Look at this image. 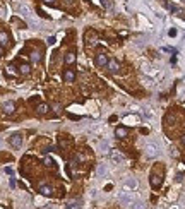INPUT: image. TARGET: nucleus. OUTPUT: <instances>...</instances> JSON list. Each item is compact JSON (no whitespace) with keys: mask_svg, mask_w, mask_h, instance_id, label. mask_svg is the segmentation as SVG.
Returning a JSON list of instances; mask_svg holds the SVG:
<instances>
[{"mask_svg":"<svg viewBox=\"0 0 185 209\" xmlns=\"http://www.w3.org/2000/svg\"><path fill=\"white\" fill-rule=\"evenodd\" d=\"M118 201L122 202L123 206H132L134 204V195L130 194V192H122V194L118 195Z\"/></svg>","mask_w":185,"mask_h":209,"instance_id":"nucleus-1","label":"nucleus"},{"mask_svg":"<svg viewBox=\"0 0 185 209\" xmlns=\"http://www.w3.org/2000/svg\"><path fill=\"white\" fill-rule=\"evenodd\" d=\"M106 69H108L110 74H118L120 72V63H118V60H115V58H111V60H108V63H106Z\"/></svg>","mask_w":185,"mask_h":209,"instance_id":"nucleus-2","label":"nucleus"},{"mask_svg":"<svg viewBox=\"0 0 185 209\" xmlns=\"http://www.w3.org/2000/svg\"><path fill=\"white\" fill-rule=\"evenodd\" d=\"M108 55L105 53V52H100L98 55H96V58H94V62H96V65L98 67H106V63H108Z\"/></svg>","mask_w":185,"mask_h":209,"instance_id":"nucleus-3","label":"nucleus"},{"mask_svg":"<svg viewBox=\"0 0 185 209\" xmlns=\"http://www.w3.org/2000/svg\"><path fill=\"white\" fill-rule=\"evenodd\" d=\"M151 187L153 188H159L161 187V183H163V177L158 173H151Z\"/></svg>","mask_w":185,"mask_h":209,"instance_id":"nucleus-4","label":"nucleus"},{"mask_svg":"<svg viewBox=\"0 0 185 209\" xmlns=\"http://www.w3.org/2000/svg\"><path fill=\"white\" fill-rule=\"evenodd\" d=\"M9 142H10L12 147H21L22 146V135H21V134H12V135L9 137Z\"/></svg>","mask_w":185,"mask_h":209,"instance_id":"nucleus-5","label":"nucleus"},{"mask_svg":"<svg viewBox=\"0 0 185 209\" xmlns=\"http://www.w3.org/2000/svg\"><path fill=\"white\" fill-rule=\"evenodd\" d=\"M110 160L113 161V163H116V165H120L125 158H123V154L120 153V151H116V149H113V151H110Z\"/></svg>","mask_w":185,"mask_h":209,"instance_id":"nucleus-6","label":"nucleus"},{"mask_svg":"<svg viewBox=\"0 0 185 209\" xmlns=\"http://www.w3.org/2000/svg\"><path fill=\"white\" fill-rule=\"evenodd\" d=\"M75 70L74 69H65V72H63V81L65 82H74L75 81Z\"/></svg>","mask_w":185,"mask_h":209,"instance_id":"nucleus-7","label":"nucleus"},{"mask_svg":"<svg viewBox=\"0 0 185 209\" xmlns=\"http://www.w3.org/2000/svg\"><path fill=\"white\" fill-rule=\"evenodd\" d=\"M2 110H4L5 115H12V113L15 112V104H14L12 101H5V103L2 104Z\"/></svg>","mask_w":185,"mask_h":209,"instance_id":"nucleus-8","label":"nucleus"},{"mask_svg":"<svg viewBox=\"0 0 185 209\" xmlns=\"http://www.w3.org/2000/svg\"><path fill=\"white\" fill-rule=\"evenodd\" d=\"M115 135L118 137V139H125V137L129 135V129H127V127H116Z\"/></svg>","mask_w":185,"mask_h":209,"instance_id":"nucleus-9","label":"nucleus"},{"mask_svg":"<svg viewBox=\"0 0 185 209\" xmlns=\"http://www.w3.org/2000/svg\"><path fill=\"white\" fill-rule=\"evenodd\" d=\"M10 43V36L7 31H0V46H7Z\"/></svg>","mask_w":185,"mask_h":209,"instance_id":"nucleus-10","label":"nucleus"},{"mask_svg":"<svg viewBox=\"0 0 185 209\" xmlns=\"http://www.w3.org/2000/svg\"><path fill=\"white\" fill-rule=\"evenodd\" d=\"M74 62H75V53L74 52L65 53V57H63V63H65V65H72Z\"/></svg>","mask_w":185,"mask_h":209,"instance_id":"nucleus-11","label":"nucleus"},{"mask_svg":"<svg viewBox=\"0 0 185 209\" xmlns=\"http://www.w3.org/2000/svg\"><path fill=\"white\" fill-rule=\"evenodd\" d=\"M146 154H147L149 158H154L158 154V147L154 146V144H147V146H146Z\"/></svg>","mask_w":185,"mask_h":209,"instance_id":"nucleus-12","label":"nucleus"},{"mask_svg":"<svg viewBox=\"0 0 185 209\" xmlns=\"http://www.w3.org/2000/svg\"><path fill=\"white\" fill-rule=\"evenodd\" d=\"M48 110H50V106H48L46 103H40L36 106V113H38V115H46Z\"/></svg>","mask_w":185,"mask_h":209,"instance_id":"nucleus-13","label":"nucleus"},{"mask_svg":"<svg viewBox=\"0 0 185 209\" xmlns=\"http://www.w3.org/2000/svg\"><path fill=\"white\" fill-rule=\"evenodd\" d=\"M19 74H22V76H29V74H31V65H29V63H21L19 65Z\"/></svg>","mask_w":185,"mask_h":209,"instance_id":"nucleus-14","label":"nucleus"},{"mask_svg":"<svg viewBox=\"0 0 185 209\" xmlns=\"http://www.w3.org/2000/svg\"><path fill=\"white\" fill-rule=\"evenodd\" d=\"M31 62L33 63H40L41 62V52L40 50H34V52H31Z\"/></svg>","mask_w":185,"mask_h":209,"instance_id":"nucleus-15","label":"nucleus"},{"mask_svg":"<svg viewBox=\"0 0 185 209\" xmlns=\"http://www.w3.org/2000/svg\"><path fill=\"white\" fill-rule=\"evenodd\" d=\"M40 192L43 195H52V192H53V190H52V187H50V185H45V183H43V185H40Z\"/></svg>","mask_w":185,"mask_h":209,"instance_id":"nucleus-16","label":"nucleus"},{"mask_svg":"<svg viewBox=\"0 0 185 209\" xmlns=\"http://www.w3.org/2000/svg\"><path fill=\"white\" fill-rule=\"evenodd\" d=\"M125 188H130V190L137 188V180L136 178H129V180L125 182Z\"/></svg>","mask_w":185,"mask_h":209,"instance_id":"nucleus-17","label":"nucleus"},{"mask_svg":"<svg viewBox=\"0 0 185 209\" xmlns=\"http://www.w3.org/2000/svg\"><path fill=\"white\" fill-rule=\"evenodd\" d=\"M65 209H81V206H79V201H69L67 204H65Z\"/></svg>","mask_w":185,"mask_h":209,"instance_id":"nucleus-18","label":"nucleus"},{"mask_svg":"<svg viewBox=\"0 0 185 209\" xmlns=\"http://www.w3.org/2000/svg\"><path fill=\"white\" fill-rule=\"evenodd\" d=\"M86 38H88V43H93L94 45L96 40H98V36H96V33H93V31H88V35H86Z\"/></svg>","mask_w":185,"mask_h":209,"instance_id":"nucleus-19","label":"nucleus"},{"mask_svg":"<svg viewBox=\"0 0 185 209\" xmlns=\"http://www.w3.org/2000/svg\"><path fill=\"white\" fill-rule=\"evenodd\" d=\"M7 74H9V76H12V77H15L17 74H19V70H15V67L10 63V65H7Z\"/></svg>","mask_w":185,"mask_h":209,"instance_id":"nucleus-20","label":"nucleus"},{"mask_svg":"<svg viewBox=\"0 0 185 209\" xmlns=\"http://www.w3.org/2000/svg\"><path fill=\"white\" fill-rule=\"evenodd\" d=\"M105 173H106V165H100V166H98V171H96V175H98V177H103Z\"/></svg>","mask_w":185,"mask_h":209,"instance_id":"nucleus-21","label":"nucleus"},{"mask_svg":"<svg viewBox=\"0 0 185 209\" xmlns=\"http://www.w3.org/2000/svg\"><path fill=\"white\" fill-rule=\"evenodd\" d=\"M43 163H45V166H46V168H53L55 166L53 158H45V161H43Z\"/></svg>","mask_w":185,"mask_h":209,"instance_id":"nucleus-22","label":"nucleus"},{"mask_svg":"<svg viewBox=\"0 0 185 209\" xmlns=\"http://www.w3.org/2000/svg\"><path fill=\"white\" fill-rule=\"evenodd\" d=\"M53 112L57 113V115H60V113H62V104L55 103V104H53Z\"/></svg>","mask_w":185,"mask_h":209,"instance_id":"nucleus-23","label":"nucleus"},{"mask_svg":"<svg viewBox=\"0 0 185 209\" xmlns=\"http://www.w3.org/2000/svg\"><path fill=\"white\" fill-rule=\"evenodd\" d=\"M132 209H144V204L142 202H134L132 204Z\"/></svg>","mask_w":185,"mask_h":209,"instance_id":"nucleus-24","label":"nucleus"},{"mask_svg":"<svg viewBox=\"0 0 185 209\" xmlns=\"http://www.w3.org/2000/svg\"><path fill=\"white\" fill-rule=\"evenodd\" d=\"M101 4H103V7L110 9V2H108V0H101Z\"/></svg>","mask_w":185,"mask_h":209,"instance_id":"nucleus-25","label":"nucleus"},{"mask_svg":"<svg viewBox=\"0 0 185 209\" xmlns=\"http://www.w3.org/2000/svg\"><path fill=\"white\" fill-rule=\"evenodd\" d=\"M46 43H48V45H53V43H55V38H53V36H50V38L46 40Z\"/></svg>","mask_w":185,"mask_h":209,"instance_id":"nucleus-26","label":"nucleus"},{"mask_svg":"<svg viewBox=\"0 0 185 209\" xmlns=\"http://www.w3.org/2000/svg\"><path fill=\"white\" fill-rule=\"evenodd\" d=\"M9 183H10V187H12V188H15V178H10Z\"/></svg>","mask_w":185,"mask_h":209,"instance_id":"nucleus-27","label":"nucleus"},{"mask_svg":"<svg viewBox=\"0 0 185 209\" xmlns=\"http://www.w3.org/2000/svg\"><path fill=\"white\" fill-rule=\"evenodd\" d=\"M164 52H170V53H177V52H175V50H173V48H168V46H164Z\"/></svg>","mask_w":185,"mask_h":209,"instance_id":"nucleus-28","label":"nucleus"},{"mask_svg":"<svg viewBox=\"0 0 185 209\" xmlns=\"http://www.w3.org/2000/svg\"><path fill=\"white\" fill-rule=\"evenodd\" d=\"M5 173H7V175H12V173H14V171H12V168H9V166H7V168H5Z\"/></svg>","mask_w":185,"mask_h":209,"instance_id":"nucleus-29","label":"nucleus"},{"mask_svg":"<svg viewBox=\"0 0 185 209\" xmlns=\"http://www.w3.org/2000/svg\"><path fill=\"white\" fill-rule=\"evenodd\" d=\"M43 2H45V4H52V5L55 4V0H43Z\"/></svg>","mask_w":185,"mask_h":209,"instance_id":"nucleus-30","label":"nucleus"},{"mask_svg":"<svg viewBox=\"0 0 185 209\" xmlns=\"http://www.w3.org/2000/svg\"><path fill=\"white\" fill-rule=\"evenodd\" d=\"M4 55V46H0V57Z\"/></svg>","mask_w":185,"mask_h":209,"instance_id":"nucleus-31","label":"nucleus"},{"mask_svg":"<svg viewBox=\"0 0 185 209\" xmlns=\"http://www.w3.org/2000/svg\"><path fill=\"white\" fill-rule=\"evenodd\" d=\"M182 142H184V146H185V134L182 135Z\"/></svg>","mask_w":185,"mask_h":209,"instance_id":"nucleus-32","label":"nucleus"}]
</instances>
